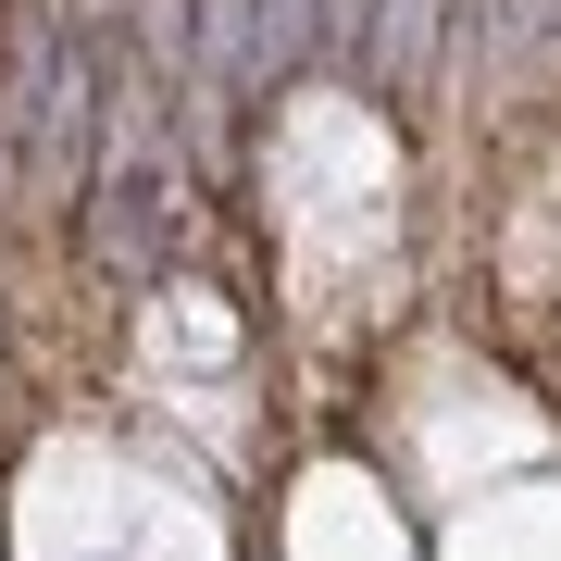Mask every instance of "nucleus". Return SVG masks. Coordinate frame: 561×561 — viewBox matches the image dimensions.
I'll return each instance as SVG.
<instances>
[{
  "label": "nucleus",
  "instance_id": "nucleus-1",
  "mask_svg": "<svg viewBox=\"0 0 561 561\" xmlns=\"http://www.w3.org/2000/svg\"><path fill=\"white\" fill-rule=\"evenodd\" d=\"M512 461H561V0H0V561H275Z\"/></svg>",
  "mask_w": 561,
  "mask_h": 561
}]
</instances>
